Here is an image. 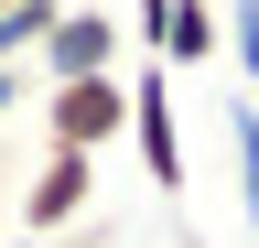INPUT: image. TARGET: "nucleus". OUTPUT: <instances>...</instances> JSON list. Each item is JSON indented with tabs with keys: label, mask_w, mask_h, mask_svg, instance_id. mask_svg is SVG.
<instances>
[{
	"label": "nucleus",
	"mask_w": 259,
	"mask_h": 248,
	"mask_svg": "<svg viewBox=\"0 0 259 248\" xmlns=\"http://www.w3.org/2000/svg\"><path fill=\"white\" fill-rule=\"evenodd\" d=\"M227 151H238V205L259 227V97H227Z\"/></svg>",
	"instance_id": "nucleus-6"
},
{
	"label": "nucleus",
	"mask_w": 259,
	"mask_h": 248,
	"mask_svg": "<svg viewBox=\"0 0 259 248\" xmlns=\"http://www.w3.org/2000/svg\"><path fill=\"white\" fill-rule=\"evenodd\" d=\"M22 97H32V65H0V119H11Z\"/></svg>",
	"instance_id": "nucleus-8"
},
{
	"label": "nucleus",
	"mask_w": 259,
	"mask_h": 248,
	"mask_svg": "<svg viewBox=\"0 0 259 248\" xmlns=\"http://www.w3.org/2000/svg\"><path fill=\"white\" fill-rule=\"evenodd\" d=\"M65 22V0H11L0 11V65H22V54H44V33Z\"/></svg>",
	"instance_id": "nucleus-7"
},
{
	"label": "nucleus",
	"mask_w": 259,
	"mask_h": 248,
	"mask_svg": "<svg viewBox=\"0 0 259 248\" xmlns=\"http://www.w3.org/2000/svg\"><path fill=\"white\" fill-rule=\"evenodd\" d=\"M0 248H32V237H0Z\"/></svg>",
	"instance_id": "nucleus-9"
},
{
	"label": "nucleus",
	"mask_w": 259,
	"mask_h": 248,
	"mask_svg": "<svg viewBox=\"0 0 259 248\" xmlns=\"http://www.w3.org/2000/svg\"><path fill=\"white\" fill-rule=\"evenodd\" d=\"M119 54H130V22L119 11H97V0H65V22L44 33V86H65V76H119Z\"/></svg>",
	"instance_id": "nucleus-2"
},
{
	"label": "nucleus",
	"mask_w": 259,
	"mask_h": 248,
	"mask_svg": "<svg viewBox=\"0 0 259 248\" xmlns=\"http://www.w3.org/2000/svg\"><path fill=\"white\" fill-rule=\"evenodd\" d=\"M141 43L173 65H216V0H141Z\"/></svg>",
	"instance_id": "nucleus-5"
},
{
	"label": "nucleus",
	"mask_w": 259,
	"mask_h": 248,
	"mask_svg": "<svg viewBox=\"0 0 259 248\" xmlns=\"http://www.w3.org/2000/svg\"><path fill=\"white\" fill-rule=\"evenodd\" d=\"M0 11H11V0H0Z\"/></svg>",
	"instance_id": "nucleus-10"
},
{
	"label": "nucleus",
	"mask_w": 259,
	"mask_h": 248,
	"mask_svg": "<svg viewBox=\"0 0 259 248\" xmlns=\"http://www.w3.org/2000/svg\"><path fill=\"white\" fill-rule=\"evenodd\" d=\"M44 140L54 151H108V140H130V76H65V86H44Z\"/></svg>",
	"instance_id": "nucleus-1"
},
{
	"label": "nucleus",
	"mask_w": 259,
	"mask_h": 248,
	"mask_svg": "<svg viewBox=\"0 0 259 248\" xmlns=\"http://www.w3.org/2000/svg\"><path fill=\"white\" fill-rule=\"evenodd\" d=\"M87 194H97V162H87V151H44L32 183H22V237L44 248L65 216H87Z\"/></svg>",
	"instance_id": "nucleus-3"
},
{
	"label": "nucleus",
	"mask_w": 259,
	"mask_h": 248,
	"mask_svg": "<svg viewBox=\"0 0 259 248\" xmlns=\"http://www.w3.org/2000/svg\"><path fill=\"white\" fill-rule=\"evenodd\" d=\"M130 140H141V173L162 183V194H184V130H173V86L151 76H130Z\"/></svg>",
	"instance_id": "nucleus-4"
}]
</instances>
